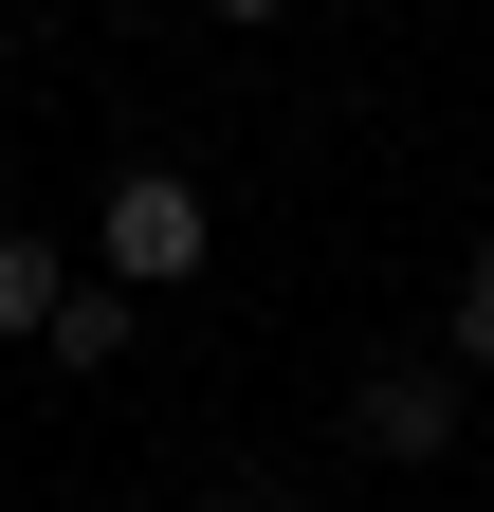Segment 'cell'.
Instances as JSON below:
<instances>
[{
    "label": "cell",
    "instance_id": "obj_1",
    "mask_svg": "<svg viewBox=\"0 0 494 512\" xmlns=\"http://www.w3.org/2000/svg\"><path fill=\"white\" fill-rule=\"evenodd\" d=\"M92 238H110V293H183L220 220H202V183H183V165H129V183L92 202Z\"/></svg>",
    "mask_w": 494,
    "mask_h": 512
},
{
    "label": "cell",
    "instance_id": "obj_5",
    "mask_svg": "<svg viewBox=\"0 0 494 512\" xmlns=\"http://www.w3.org/2000/svg\"><path fill=\"white\" fill-rule=\"evenodd\" d=\"M440 366H458V384L494 366V220H476V275H458V348H440Z\"/></svg>",
    "mask_w": 494,
    "mask_h": 512
},
{
    "label": "cell",
    "instance_id": "obj_6",
    "mask_svg": "<svg viewBox=\"0 0 494 512\" xmlns=\"http://www.w3.org/2000/svg\"><path fill=\"white\" fill-rule=\"evenodd\" d=\"M202 19H275V0H202Z\"/></svg>",
    "mask_w": 494,
    "mask_h": 512
},
{
    "label": "cell",
    "instance_id": "obj_7",
    "mask_svg": "<svg viewBox=\"0 0 494 512\" xmlns=\"http://www.w3.org/2000/svg\"><path fill=\"white\" fill-rule=\"evenodd\" d=\"M220 512H275V494H220Z\"/></svg>",
    "mask_w": 494,
    "mask_h": 512
},
{
    "label": "cell",
    "instance_id": "obj_2",
    "mask_svg": "<svg viewBox=\"0 0 494 512\" xmlns=\"http://www.w3.org/2000/svg\"><path fill=\"white\" fill-rule=\"evenodd\" d=\"M348 439H366V458H440V439H458V366H366L348 384Z\"/></svg>",
    "mask_w": 494,
    "mask_h": 512
},
{
    "label": "cell",
    "instance_id": "obj_4",
    "mask_svg": "<svg viewBox=\"0 0 494 512\" xmlns=\"http://www.w3.org/2000/svg\"><path fill=\"white\" fill-rule=\"evenodd\" d=\"M37 348H55V366H129V293H74V311H55Z\"/></svg>",
    "mask_w": 494,
    "mask_h": 512
},
{
    "label": "cell",
    "instance_id": "obj_3",
    "mask_svg": "<svg viewBox=\"0 0 494 512\" xmlns=\"http://www.w3.org/2000/svg\"><path fill=\"white\" fill-rule=\"evenodd\" d=\"M55 311H74V275H55V238L19 220V238H0V348H37Z\"/></svg>",
    "mask_w": 494,
    "mask_h": 512
}]
</instances>
